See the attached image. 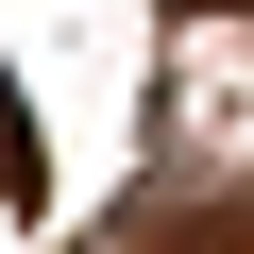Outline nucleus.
Masks as SVG:
<instances>
[{
  "label": "nucleus",
  "instance_id": "obj_1",
  "mask_svg": "<svg viewBox=\"0 0 254 254\" xmlns=\"http://www.w3.org/2000/svg\"><path fill=\"white\" fill-rule=\"evenodd\" d=\"M51 203V153H34V102H17V68H0V220H34Z\"/></svg>",
  "mask_w": 254,
  "mask_h": 254
}]
</instances>
